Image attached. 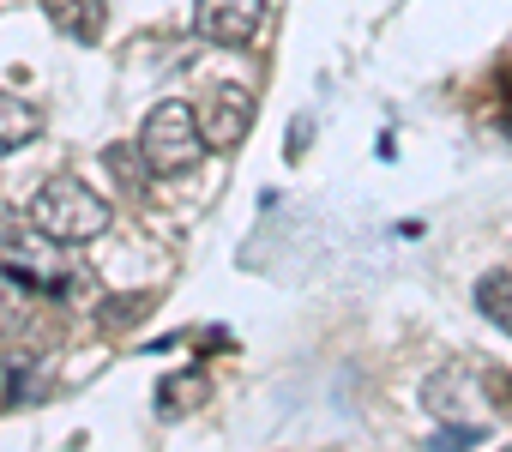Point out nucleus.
<instances>
[{
	"label": "nucleus",
	"instance_id": "obj_7",
	"mask_svg": "<svg viewBox=\"0 0 512 452\" xmlns=\"http://www.w3.org/2000/svg\"><path fill=\"white\" fill-rule=\"evenodd\" d=\"M211 398V380L205 374H169L163 386H157V410L163 416H187V410H199Z\"/></svg>",
	"mask_w": 512,
	"mask_h": 452
},
{
	"label": "nucleus",
	"instance_id": "obj_11",
	"mask_svg": "<svg viewBox=\"0 0 512 452\" xmlns=\"http://www.w3.org/2000/svg\"><path fill=\"white\" fill-rule=\"evenodd\" d=\"M0 242H13V211H7V199H0Z\"/></svg>",
	"mask_w": 512,
	"mask_h": 452
},
{
	"label": "nucleus",
	"instance_id": "obj_6",
	"mask_svg": "<svg viewBox=\"0 0 512 452\" xmlns=\"http://www.w3.org/2000/svg\"><path fill=\"white\" fill-rule=\"evenodd\" d=\"M37 133H43L37 109H31V103H19V97H7V91H0V157H7V151H19V145H31Z\"/></svg>",
	"mask_w": 512,
	"mask_h": 452
},
{
	"label": "nucleus",
	"instance_id": "obj_10",
	"mask_svg": "<svg viewBox=\"0 0 512 452\" xmlns=\"http://www.w3.org/2000/svg\"><path fill=\"white\" fill-rule=\"evenodd\" d=\"M145 308H151V296H121V302H103V308H97V320L115 332V326H127L133 314H145Z\"/></svg>",
	"mask_w": 512,
	"mask_h": 452
},
{
	"label": "nucleus",
	"instance_id": "obj_4",
	"mask_svg": "<svg viewBox=\"0 0 512 452\" xmlns=\"http://www.w3.org/2000/svg\"><path fill=\"white\" fill-rule=\"evenodd\" d=\"M260 19H266V0H199V13H193V25L205 31V43H223V49L253 43Z\"/></svg>",
	"mask_w": 512,
	"mask_h": 452
},
{
	"label": "nucleus",
	"instance_id": "obj_8",
	"mask_svg": "<svg viewBox=\"0 0 512 452\" xmlns=\"http://www.w3.org/2000/svg\"><path fill=\"white\" fill-rule=\"evenodd\" d=\"M476 308H482V320H494L500 332H512V272L476 278Z\"/></svg>",
	"mask_w": 512,
	"mask_h": 452
},
{
	"label": "nucleus",
	"instance_id": "obj_9",
	"mask_svg": "<svg viewBox=\"0 0 512 452\" xmlns=\"http://www.w3.org/2000/svg\"><path fill=\"white\" fill-rule=\"evenodd\" d=\"M19 320H31V296H25V278H13L0 266V332H19Z\"/></svg>",
	"mask_w": 512,
	"mask_h": 452
},
{
	"label": "nucleus",
	"instance_id": "obj_1",
	"mask_svg": "<svg viewBox=\"0 0 512 452\" xmlns=\"http://www.w3.org/2000/svg\"><path fill=\"white\" fill-rule=\"evenodd\" d=\"M25 217H31V230L49 236L55 248H85V242H97L109 230V199L97 187L73 181V175H55V181H43L31 193Z\"/></svg>",
	"mask_w": 512,
	"mask_h": 452
},
{
	"label": "nucleus",
	"instance_id": "obj_3",
	"mask_svg": "<svg viewBox=\"0 0 512 452\" xmlns=\"http://www.w3.org/2000/svg\"><path fill=\"white\" fill-rule=\"evenodd\" d=\"M199 127H205V145H211V151H235V145L247 139V127H253V91H241V85H217V91L205 97Z\"/></svg>",
	"mask_w": 512,
	"mask_h": 452
},
{
	"label": "nucleus",
	"instance_id": "obj_12",
	"mask_svg": "<svg viewBox=\"0 0 512 452\" xmlns=\"http://www.w3.org/2000/svg\"><path fill=\"white\" fill-rule=\"evenodd\" d=\"M7 398H13V392H7V368H0V404H7Z\"/></svg>",
	"mask_w": 512,
	"mask_h": 452
},
{
	"label": "nucleus",
	"instance_id": "obj_5",
	"mask_svg": "<svg viewBox=\"0 0 512 452\" xmlns=\"http://www.w3.org/2000/svg\"><path fill=\"white\" fill-rule=\"evenodd\" d=\"M43 13L61 37L73 43H97L103 37V19H109V0H43Z\"/></svg>",
	"mask_w": 512,
	"mask_h": 452
},
{
	"label": "nucleus",
	"instance_id": "obj_2",
	"mask_svg": "<svg viewBox=\"0 0 512 452\" xmlns=\"http://www.w3.org/2000/svg\"><path fill=\"white\" fill-rule=\"evenodd\" d=\"M205 127H199V109H187L181 97L175 103H157L139 127V157L157 169V175H187L199 157H205Z\"/></svg>",
	"mask_w": 512,
	"mask_h": 452
}]
</instances>
